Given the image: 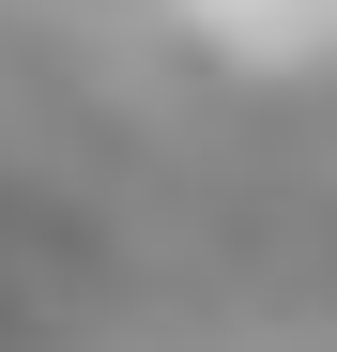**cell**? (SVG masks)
<instances>
[{"label": "cell", "mask_w": 337, "mask_h": 352, "mask_svg": "<svg viewBox=\"0 0 337 352\" xmlns=\"http://www.w3.org/2000/svg\"><path fill=\"white\" fill-rule=\"evenodd\" d=\"M215 16H230V31H261V46H292L307 16H337V0H215Z\"/></svg>", "instance_id": "1"}]
</instances>
